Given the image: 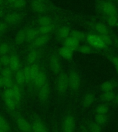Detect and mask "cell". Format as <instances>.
<instances>
[{
    "label": "cell",
    "instance_id": "6da1fadb",
    "mask_svg": "<svg viewBox=\"0 0 118 132\" xmlns=\"http://www.w3.org/2000/svg\"><path fill=\"white\" fill-rule=\"evenodd\" d=\"M69 89L68 85V74L66 72H62L57 75L56 80V91L58 95L61 96H64Z\"/></svg>",
    "mask_w": 118,
    "mask_h": 132
},
{
    "label": "cell",
    "instance_id": "7a4b0ae2",
    "mask_svg": "<svg viewBox=\"0 0 118 132\" xmlns=\"http://www.w3.org/2000/svg\"><path fill=\"white\" fill-rule=\"evenodd\" d=\"M99 11L105 17L110 16H117V9L113 3L108 0H101L98 4Z\"/></svg>",
    "mask_w": 118,
    "mask_h": 132
},
{
    "label": "cell",
    "instance_id": "3957f363",
    "mask_svg": "<svg viewBox=\"0 0 118 132\" xmlns=\"http://www.w3.org/2000/svg\"><path fill=\"white\" fill-rule=\"evenodd\" d=\"M68 78L69 89L72 93H77L80 88L82 83L80 74L76 70H72L68 74Z\"/></svg>",
    "mask_w": 118,
    "mask_h": 132
},
{
    "label": "cell",
    "instance_id": "277c9868",
    "mask_svg": "<svg viewBox=\"0 0 118 132\" xmlns=\"http://www.w3.org/2000/svg\"><path fill=\"white\" fill-rule=\"evenodd\" d=\"M76 120L74 114L68 112L64 116L62 122V132H75Z\"/></svg>",
    "mask_w": 118,
    "mask_h": 132
},
{
    "label": "cell",
    "instance_id": "5b68a950",
    "mask_svg": "<svg viewBox=\"0 0 118 132\" xmlns=\"http://www.w3.org/2000/svg\"><path fill=\"white\" fill-rule=\"evenodd\" d=\"M87 43L91 45L94 50H104L108 47L105 43H104L102 39L99 35L91 33L86 36V39Z\"/></svg>",
    "mask_w": 118,
    "mask_h": 132
},
{
    "label": "cell",
    "instance_id": "8992f818",
    "mask_svg": "<svg viewBox=\"0 0 118 132\" xmlns=\"http://www.w3.org/2000/svg\"><path fill=\"white\" fill-rule=\"evenodd\" d=\"M48 65H49V68L51 72L54 74L58 75L62 72V63L57 54H52L50 56L49 59H48Z\"/></svg>",
    "mask_w": 118,
    "mask_h": 132
},
{
    "label": "cell",
    "instance_id": "52a82bcc",
    "mask_svg": "<svg viewBox=\"0 0 118 132\" xmlns=\"http://www.w3.org/2000/svg\"><path fill=\"white\" fill-rule=\"evenodd\" d=\"M24 15L19 12H13L8 13L4 17V22L7 25L14 26L19 24L22 21Z\"/></svg>",
    "mask_w": 118,
    "mask_h": 132
},
{
    "label": "cell",
    "instance_id": "ba28073f",
    "mask_svg": "<svg viewBox=\"0 0 118 132\" xmlns=\"http://www.w3.org/2000/svg\"><path fill=\"white\" fill-rule=\"evenodd\" d=\"M50 35H39L35 40L31 42V48L39 50V48L45 46L50 41Z\"/></svg>",
    "mask_w": 118,
    "mask_h": 132
},
{
    "label": "cell",
    "instance_id": "9c48e42d",
    "mask_svg": "<svg viewBox=\"0 0 118 132\" xmlns=\"http://www.w3.org/2000/svg\"><path fill=\"white\" fill-rule=\"evenodd\" d=\"M30 7L33 12L37 14H45L48 10L47 6L44 4V2H39L37 0L32 1L30 4Z\"/></svg>",
    "mask_w": 118,
    "mask_h": 132
},
{
    "label": "cell",
    "instance_id": "30bf717a",
    "mask_svg": "<svg viewBox=\"0 0 118 132\" xmlns=\"http://www.w3.org/2000/svg\"><path fill=\"white\" fill-rule=\"evenodd\" d=\"M38 98L39 100L41 103H46L50 97V87L48 82L46 83L44 85L41 87L40 88L38 89Z\"/></svg>",
    "mask_w": 118,
    "mask_h": 132
},
{
    "label": "cell",
    "instance_id": "8fae6325",
    "mask_svg": "<svg viewBox=\"0 0 118 132\" xmlns=\"http://www.w3.org/2000/svg\"><path fill=\"white\" fill-rule=\"evenodd\" d=\"M91 27L96 34L99 35H110L109 28L108 26L101 22H94L92 23Z\"/></svg>",
    "mask_w": 118,
    "mask_h": 132
},
{
    "label": "cell",
    "instance_id": "7c38bea8",
    "mask_svg": "<svg viewBox=\"0 0 118 132\" xmlns=\"http://www.w3.org/2000/svg\"><path fill=\"white\" fill-rule=\"evenodd\" d=\"M48 82V77L47 75L46 74L45 72L43 71H40L38 75L33 79V86L35 87V88L39 89L41 87L47 83Z\"/></svg>",
    "mask_w": 118,
    "mask_h": 132
},
{
    "label": "cell",
    "instance_id": "4fadbf2b",
    "mask_svg": "<svg viewBox=\"0 0 118 132\" xmlns=\"http://www.w3.org/2000/svg\"><path fill=\"white\" fill-rule=\"evenodd\" d=\"M17 126L21 132H31L32 131L31 124L26 118L18 117L16 120Z\"/></svg>",
    "mask_w": 118,
    "mask_h": 132
},
{
    "label": "cell",
    "instance_id": "5bb4252c",
    "mask_svg": "<svg viewBox=\"0 0 118 132\" xmlns=\"http://www.w3.org/2000/svg\"><path fill=\"white\" fill-rule=\"evenodd\" d=\"M40 56V52L37 49H31L26 56V63L27 65H33L37 63Z\"/></svg>",
    "mask_w": 118,
    "mask_h": 132
},
{
    "label": "cell",
    "instance_id": "9a60e30c",
    "mask_svg": "<svg viewBox=\"0 0 118 132\" xmlns=\"http://www.w3.org/2000/svg\"><path fill=\"white\" fill-rule=\"evenodd\" d=\"M95 101V95L93 92L85 93L82 98V105L84 108H89L93 105Z\"/></svg>",
    "mask_w": 118,
    "mask_h": 132
},
{
    "label": "cell",
    "instance_id": "2e32d148",
    "mask_svg": "<svg viewBox=\"0 0 118 132\" xmlns=\"http://www.w3.org/2000/svg\"><path fill=\"white\" fill-rule=\"evenodd\" d=\"M32 126L33 132H48L46 126L39 118H37L33 120Z\"/></svg>",
    "mask_w": 118,
    "mask_h": 132
},
{
    "label": "cell",
    "instance_id": "e0dca14e",
    "mask_svg": "<svg viewBox=\"0 0 118 132\" xmlns=\"http://www.w3.org/2000/svg\"><path fill=\"white\" fill-rule=\"evenodd\" d=\"M73 53H74V52L72 51L71 50L66 47L64 45L60 47V49L58 50L59 56L60 57H62L63 59L66 60V61L72 60V59L73 58Z\"/></svg>",
    "mask_w": 118,
    "mask_h": 132
},
{
    "label": "cell",
    "instance_id": "ac0fdd59",
    "mask_svg": "<svg viewBox=\"0 0 118 132\" xmlns=\"http://www.w3.org/2000/svg\"><path fill=\"white\" fill-rule=\"evenodd\" d=\"M8 67L12 70L13 72H16L20 70L21 61L19 58L17 54H12L10 56V62H9Z\"/></svg>",
    "mask_w": 118,
    "mask_h": 132
},
{
    "label": "cell",
    "instance_id": "d6986e66",
    "mask_svg": "<svg viewBox=\"0 0 118 132\" xmlns=\"http://www.w3.org/2000/svg\"><path fill=\"white\" fill-rule=\"evenodd\" d=\"M63 45L66 46V47H68L70 50H71L72 51L75 52L77 50L79 47V42L73 39L72 37H69L67 39H66L63 41Z\"/></svg>",
    "mask_w": 118,
    "mask_h": 132
},
{
    "label": "cell",
    "instance_id": "ffe728a7",
    "mask_svg": "<svg viewBox=\"0 0 118 132\" xmlns=\"http://www.w3.org/2000/svg\"><path fill=\"white\" fill-rule=\"evenodd\" d=\"M25 32H26V41L32 42L39 35L38 29L35 28L30 27L25 28Z\"/></svg>",
    "mask_w": 118,
    "mask_h": 132
},
{
    "label": "cell",
    "instance_id": "44dd1931",
    "mask_svg": "<svg viewBox=\"0 0 118 132\" xmlns=\"http://www.w3.org/2000/svg\"><path fill=\"white\" fill-rule=\"evenodd\" d=\"M70 32L71 31L68 26H61L57 31V37L58 39L64 41L65 39L70 37Z\"/></svg>",
    "mask_w": 118,
    "mask_h": 132
},
{
    "label": "cell",
    "instance_id": "7402d4cb",
    "mask_svg": "<svg viewBox=\"0 0 118 132\" xmlns=\"http://www.w3.org/2000/svg\"><path fill=\"white\" fill-rule=\"evenodd\" d=\"M116 87V82L114 80H106L101 84L99 89L101 91V92H110V91H114L115 88Z\"/></svg>",
    "mask_w": 118,
    "mask_h": 132
},
{
    "label": "cell",
    "instance_id": "603a6c76",
    "mask_svg": "<svg viewBox=\"0 0 118 132\" xmlns=\"http://www.w3.org/2000/svg\"><path fill=\"white\" fill-rule=\"evenodd\" d=\"M11 89H12V94H13V98L19 104L21 100V87L19 86L18 85H17L16 83H14Z\"/></svg>",
    "mask_w": 118,
    "mask_h": 132
},
{
    "label": "cell",
    "instance_id": "cb8c5ba5",
    "mask_svg": "<svg viewBox=\"0 0 118 132\" xmlns=\"http://www.w3.org/2000/svg\"><path fill=\"white\" fill-rule=\"evenodd\" d=\"M55 25L53 23L51 24L46 25L43 26H39L38 28V31H39V35H50L54 30H55Z\"/></svg>",
    "mask_w": 118,
    "mask_h": 132
},
{
    "label": "cell",
    "instance_id": "d4e9b609",
    "mask_svg": "<svg viewBox=\"0 0 118 132\" xmlns=\"http://www.w3.org/2000/svg\"><path fill=\"white\" fill-rule=\"evenodd\" d=\"M115 97V94L114 91L110 92H103L100 95V99L104 103H110L112 101H114Z\"/></svg>",
    "mask_w": 118,
    "mask_h": 132
},
{
    "label": "cell",
    "instance_id": "484cf974",
    "mask_svg": "<svg viewBox=\"0 0 118 132\" xmlns=\"http://www.w3.org/2000/svg\"><path fill=\"white\" fill-rule=\"evenodd\" d=\"M14 83L18 85L19 86H20L21 87L24 86L26 83V80H25L24 76V74H23L21 70H18L17 72H15L14 75Z\"/></svg>",
    "mask_w": 118,
    "mask_h": 132
},
{
    "label": "cell",
    "instance_id": "4316f807",
    "mask_svg": "<svg viewBox=\"0 0 118 132\" xmlns=\"http://www.w3.org/2000/svg\"><path fill=\"white\" fill-rule=\"evenodd\" d=\"M4 102L5 104V106L7 108L8 111H14L16 109L18 103L14 101V98H4Z\"/></svg>",
    "mask_w": 118,
    "mask_h": 132
},
{
    "label": "cell",
    "instance_id": "83f0119b",
    "mask_svg": "<svg viewBox=\"0 0 118 132\" xmlns=\"http://www.w3.org/2000/svg\"><path fill=\"white\" fill-rule=\"evenodd\" d=\"M26 41V32L25 28L18 31L14 37V43L17 45H21Z\"/></svg>",
    "mask_w": 118,
    "mask_h": 132
},
{
    "label": "cell",
    "instance_id": "f1b7e54d",
    "mask_svg": "<svg viewBox=\"0 0 118 132\" xmlns=\"http://www.w3.org/2000/svg\"><path fill=\"white\" fill-rule=\"evenodd\" d=\"M51 23H53V19L48 15L43 14L37 19V24L39 25V26H43L51 24Z\"/></svg>",
    "mask_w": 118,
    "mask_h": 132
},
{
    "label": "cell",
    "instance_id": "f546056e",
    "mask_svg": "<svg viewBox=\"0 0 118 132\" xmlns=\"http://www.w3.org/2000/svg\"><path fill=\"white\" fill-rule=\"evenodd\" d=\"M86 36L84 32H83L82 31L80 30H73L70 32V37H72L73 39L77 40L80 43L81 41H84L86 39Z\"/></svg>",
    "mask_w": 118,
    "mask_h": 132
},
{
    "label": "cell",
    "instance_id": "4dcf8cb0",
    "mask_svg": "<svg viewBox=\"0 0 118 132\" xmlns=\"http://www.w3.org/2000/svg\"><path fill=\"white\" fill-rule=\"evenodd\" d=\"M26 6V0H18L17 2L10 4V8L14 10H22Z\"/></svg>",
    "mask_w": 118,
    "mask_h": 132
},
{
    "label": "cell",
    "instance_id": "1f68e13d",
    "mask_svg": "<svg viewBox=\"0 0 118 132\" xmlns=\"http://www.w3.org/2000/svg\"><path fill=\"white\" fill-rule=\"evenodd\" d=\"M94 50H95L93 49L91 45H89L88 43L80 45L77 50L79 52H80L81 54H91L93 53Z\"/></svg>",
    "mask_w": 118,
    "mask_h": 132
},
{
    "label": "cell",
    "instance_id": "d6a6232c",
    "mask_svg": "<svg viewBox=\"0 0 118 132\" xmlns=\"http://www.w3.org/2000/svg\"><path fill=\"white\" fill-rule=\"evenodd\" d=\"M22 72L24 76L25 80H26V82L28 83H31L33 81V78H32V76H31V66L29 65L24 66L22 70Z\"/></svg>",
    "mask_w": 118,
    "mask_h": 132
},
{
    "label": "cell",
    "instance_id": "836d02e7",
    "mask_svg": "<svg viewBox=\"0 0 118 132\" xmlns=\"http://www.w3.org/2000/svg\"><path fill=\"white\" fill-rule=\"evenodd\" d=\"M94 121L99 125L100 126L105 125L108 122L107 115H103V114H96L95 113L94 117Z\"/></svg>",
    "mask_w": 118,
    "mask_h": 132
},
{
    "label": "cell",
    "instance_id": "e575fe53",
    "mask_svg": "<svg viewBox=\"0 0 118 132\" xmlns=\"http://www.w3.org/2000/svg\"><path fill=\"white\" fill-rule=\"evenodd\" d=\"M108 111H109V108L105 104H100V105H97L95 109V112L96 114L107 115Z\"/></svg>",
    "mask_w": 118,
    "mask_h": 132
},
{
    "label": "cell",
    "instance_id": "d590c367",
    "mask_svg": "<svg viewBox=\"0 0 118 132\" xmlns=\"http://www.w3.org/2000/svg\"><path fill=\"white\" fill-rule=\"evenodd\" d=\"M11 47L7 42L0 43V55H6L10 52Z\"/></svg>",
    "mask_w": 118,
    "mask_h": 132
},
{
    "label": "cell",
    "instance_id": "8d00e7d4",
    "mask_svg": "<svg viewBox=\"0 0 118 132\" xmlns=\"http://www.w3.org/2000/svg\"><path fill=\"white\" fill-rule=\"evenodd\" d=\"M88 130L90 132H101V126L95 121H91L88 125Z\"/></svg>",
    "mask_w": 118,
    "mask_h": 132
},
{
    "label": "cell",
    "instance_id": "74e56055",
    "mask_svg": "<svg viewBox=\"0 0 118 132\" xmlns=\"http://www.w3.org/2000/svg\"><path fill=\"white\" fill-rule=\"evenodd\" d=\"M0 75L2 76H3V77H5V78H12V76H13V72H12V70H11L8 66H7V67H4V68L1 70Z\"/></svg>",
    "mask_w": 118,
    "mask_h": 132
},
{
    "label": "cell",
    "instance_id": "f35d334b",
    "mask_svg": "<svg viewBox=\"0 0 118 132\" xmlns=\"http://www.w3.org/2000/svg\"><path fill=\"white\" fill-rule=\"evenodd\" d=\"M106 22L108 26L116 27L118 25L117 16H110L105 17Z\"/></svg>",
    "mask_w": 118,
    "mask_h": 132
},
{
    "label": "cell",
    "instance_id": "ab89813d",
    "mask_svg": "<svg viewBox=\"0 0 118 132\" xmlns=\"http://www.w3.org/2000/svg\"><path fill=\"white\" fill-rule=\"evenodd\" d=\"M0 129L6 131V132H8V131L10 129V126H9L8 121L1 114H0Z\"/></svg>",
    "mask_w": 118,
    "mask_h": 132
},
{
    "label": "cell",
    "instance_id": "60d3db41",
    "mask_svg": "<svg viewBox=\"0 0 118 132\" xmlns=\"http://www.w3.org/2000/svg\"><path fill=\"white\" fill-rule=\"evenodd\" d=\"M31 76H32V78L33 79L36 77V76L38 75L41 70H40V68H39V65H38L37 63L33 64V65H31ZM33 82V81H32Z\"/></svg>",
    "mask_w": 118,
    "mask_h": 132
},
{
    "label": "cell",
    "instance_id": "b9f144b4",
    "mask_svg": "<svg viewBox=\"0 0 118 132\" xmlns=\"http://www.w3.org/2000/svg\"><path fill=\"white\" fill-rule=\"evenodd\" d=\"M101 39H102V41H104V43H105L106 45H111L113 43V37H111L110 35H99Z\"/></svg>",
    "mask_w": 118,
    "mask_h": 132
},
{
    "label": "cell",
    "instance_id": "7bdbcfd3",
    "mask_svg": "<svg viewBox=\"0 0 118 132\" xmlns=\"http://www.w3.org/2000/svg\"><path fill=\"white\" fill-rule=\"evenodd\" d=\"M9 62H10V56L6 55H0V63L1 65L4 66V67H7L9 65Z\"/></svg>",
    "mask_w": 118,
    "mask_h": 132
},
{
    "label": "cell",
    "instance_id": "ee69618b",
    "mask_svg": "<svg viewBox=\"0 0 118 132\" xmlns=\"http://www.w3.org/2000/svg\"><path fill=\"white\" fill-rule=\"evenodd\" d=\"M109 60L113 65V66L115 68V70L117 73L118 74V56H117L113 55V54H110L109 56Z\"/></svg>",
    "mask_w": 118,
    "mask_h": 132
},
{
    "label": "cell",
    "instance_id": "f6af8a7d",
    "mask_svg": "<svg viewBox=\"0 0 118 132\" xmlns=\"http://www.w3.org/2000/svg\"><path fill=\"white\" fill-rule=\"evenodd\" d=\"M8 28V25L6 24L4 21H0V35L6 32Z\"/></svg>",
    "mask_w": 118,
    "mask_h": 132
},
{
    "label": "cell",
    "instance_id": "bcb514c9",
    "mask_svg": "<svg viewBox=\"0 0 118 132\" xmlns=\"http://www.w3.org/2000/svg\"><path fill=\"white\" fill-rule=\"evenodd\" d=\"M0 88H4V78L0 75Z\"/></svg>",
    "mask_w": 118,
    "mask_h": 132
},
{
    "label": "cell",
    "instance_id": "7dc6e473",
    "mask_svg": "<svg viewBox=\"0 0 118 132\" xmlns=\"http://www.w3.org/2000/svg\"><path fill=\"white\" fill-rule=\"evenodd\" d=\"M114 101H115V103L117 105H118V94H115V97Z\"/></svg>",
    "mask_w": 118,
    "mask_h": 132
},
{
    "label": "cell",
    "instance_id": "c3c4849f",
    "mask_svg": "<svg viewBox=\"0 0 118 132\" xmlns=\"http://www.w3.org/2000/svg\"><path fill=\"white\" fill-rule=\"evenodd\" d=\"M17 1H18V0H7V2H8L9 4H11L12 3H14V2H17Z\"/></svg>",
    "mask_w": 118,
    "mask_h": 132
},
{
    "label": "cell",
    "instance_id": "681fc988",
    "mask_svg": "<svg viewBox=\"0 0 118 132\" xmlns=\"http://www.w3.org/2000/svg\"><path fill=\"white\" fill-rule=\"evenodd\" d=\"M81 132H90V131H89V130H88V129L84 128V129H82Z\"/></svg>",
    "mask_w": 118,
    "mask_h": 132
},
{
    "label": "cell",
    "instance_id": "f907efd6",
    "mask_svg": "<svg viewBox=\"0 0 118 132\" xmlns=\"http://www.w3.org/2000/svg\"><path fill=\"white\" fill-rule=\"evenodd\" d=\"M3 14H4V11H3L2 9L0 8V17H2V16H3Z\"/></svg>",
    "mask_w": 118,
    "mask_h": 132
},
{
    "label": "cell",
    "instance_id": "816d5d0a",
    "mask_svg": "<svg viewBox=\"0 0 118 132\" xmlns=\"http://www.w3.org/2000/svg\"><path fill=\"white\" fill-rule=\"evenodd\" d=\"M4 0H0V7L4 4Z\"/></svg>",
    "mask_w": 118,
    "mask_h": 132
},
{
    "label": "cell",
    "instance_id": "f5cc1de1",
    "mask_svg": "<svg viewBox=\"0 0 118 132\" xmlns=\"http://www.w3.org/2000/svg\"><path fill=\"white\" fill-rule=\"evenodd\" d=\"M115 42L116 45H117V46L118 47V39H115Z\"/></svg>",
    "mask_w": 118,
    "mask_h": 132
},
{
    "label": "cell",
    "instance_id": "db71d44e",
    "mask_svg": "<svg viewBox=\"0 0 118 132\" xmlns=\"http://www.w3.org/2000/svg\"><path fill=\"white\" fill-rule=\"evenodd\" d=\"M37 1H39V2H42L45 3L46 2H47V0H37Z\"/></svg>",
    "mask_w": 118,
    "mask_h": 132
},
{
    "label": "cell",
    "instance_id": "11a10c76",
    "mask_svg": "<svg viewBox=\"0 0 118 132\" xmlns=\"http://www.w3.org/2000/svg\"><path fill=\"white\" fill-rule=\"evenodd\" d=\"M0 132H6V131H4V130H2V129H0Z\"/></svg>",
    "mask_w": 118,
    "mask_h": 132
},
{
    "label": "cell",
    "instance_id": "9f6ffc18",
    "mask_svg": "<svg viewBox=\"0 0 118 132\" xmlns=\"http://www.w3.org/2000/svg\"><path fill=\"white\" fill-rule=\"evenodd\" d=\"M114 1H116V2H118V0H114Z\"/></svg>",
    "mask_w": 118,
    "mask_h": 132
},
{
    "label": "cell",
    "instance_id": "6f0895ef",
    "mask_svg": "<svg viewBox=\"0 0 118 132\" xmlns=\"http://www.w3.org/2000/svg\"><path fill=\"white\" fill-rule=\"evenodd\" d=\"M117 30H118V25H117Z\"/></svg>",
    "mask_w": 118,
    "mask_h": 132
},
{
    "label": "cell",
    "instance_id": "680465c9",
    "mask_svg": "<svg viewBox=\"0 0 118 132\" xmlns=\"http://www.w3.org/2000/svg\"><path fill=\"white\" fill-rule=\"evenodd\" d=\"M1 66H2V65H1V63H0V67H1Z\"/></svg>",
    "mask_w": 118,
    "mask_h": 132
}]
</instances>
